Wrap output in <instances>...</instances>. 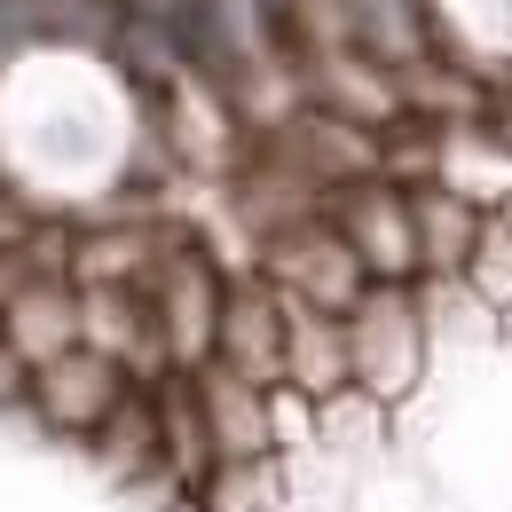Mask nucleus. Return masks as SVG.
I'll return each mask as SVG.
<instances>
[{"label": "nucleus", "mask_w": 512, "mask_h": 512, "mask_svg": "<svg viewBox=\"0 0 512 512\" xmlns=\"http://www.w3.org/2000/svg\"><path fill=\"white\" fill-rule=\"evenodd\" d=\"M473 229H481V205L457 190H410V237H418V268L434 276H457L465 253H473Z\"/></svg>", "instance_id": "obj_11"}, {"label": "nucleus", "mask_w": 512, "mask_h": 512, "mask_svg": "<svg viewBox=\"0 0 512 512\" xmlns=\"http://www.w3.org/2000/svg\"><path fill=\"white\" fill-rule=\"evenodd\" d=\"M284 300V292H276ZM284 379L300 394H331L347 386V331L331 308H308V300H284Z\"/></svg>", "instance_id": "obj_10"}, {"label": "nucleus", "mask_w": 512, "mask_h": 512, "mask_svg": "<svg viewBox=\"0 0 512 512\" xmlns=\"http://www.w3.org/2000/svg\"><path fill=\"white\" fill-rule=\"evenodd\" d=\"M497 134H505V142H512V103H505V111H497Z\"/></svg>", "instance_id": "obj_16"}, {"label": "nucleus", "mask_w": 512, "mask_h": 512, "mask_svg": "<svg viewBox=\"0 0 512 512\" xmlns=\"http://www.w3.org/2000/svg\"><path fill=\"white\" fill-rule=\"evenodd\" d=\"M347 379L379 402H402L418 371H426V300L410 292V276H371L355 300H347Z\"/></svg>", "instance_id": "obj_1"}, {"label": "nucleus", "mask_w": 512, "mask_h": 512, "mask_svg": "<svg viewBox=\"0 0 512 512\" xmlns=\"http://www.w3.org/2000/svg\"><path fill=\"white\" fill-rule=\"evenodd\" d=\"M260 260H268V284L284 300H308V308H331V316H347V300L371 284L355 245L339 237V221H284Z\"/></svg>", "instance_id": "obj_3"}, {"label": "nucleus", "mask_w": 512, "mask_h": 512, "mask_svg": "<svg viewBox=\"0 0 512 512\" xmlns=\"http://www.w3.org/2000/svg\"><path fill=\"white\" fill-rule=\"evenodd\" d=\"M190 394H197V418H205L213 457H253V449H268V394L253 379H237L229 363H197Z\"/></svg>", "instance_id": "obj_8"}, {"label": "nucleus", "mask_w": 512, "mask_h": 512, "mask_svg": "<svg viewBox=\"0 0 512 512\" xmlns=\"http://www.w3.org/2000/svg\"><path fill=\"white\" fill-rule=\"evenodd\" d=\"M95 449V465H103V481H166L158 473V410H150V386H127L111 410H103V426L87 434Z\"/></svg>", "instance_id": "obj_9"}, {"label": "nucleus", "mask_w": 512, "mask_h": 512, "mask_svg": "<svg viewBox=\"0 0 512 512\" xmlns=\"http://www.w3.org/2000/svg\"><path fill=\"white\" fill-rule=\"evenodd\" d=\"M127 363L119 355H103V347H64V355H48V363H32V379H24V402L16 410H32L48 434H64V442H87L95 426H103V410L127 394Z\"/></svg>", "instance_id": "obj_2"}, {"label": "nucleus", "mask_w": 512, "mask_h": 512, "mask_svg": "<svg viewBox=\"0 0 512 512\" xmlns=\"http://www.w3.org/2000/svg\"><path fill=\"white\" fill-rule=\"evenodd\" d=\"M0 339L24 355V371L48 363V355H64V347H79V284L24 276L16 292H0Z\"/></svg>", "instance_id": "obj_7"}, {"label": "nucleus", "mask_w": 512, "mask_h": 512, "mask_svg": "<svg viewBox=\"0 0 512 512\" xmlns=\"http://www.w3.org/2000/svg\"><path fill=\"white\" fill-rule=\"evenodd\" d=\"M339 237L355 245L363 276H410L418 237H410V190H394L379 174H355V190L339 197Z\"/></svg>", "instance_id": "obj_6"}, {"label": "nucleus", "mask_w": 512, "mask_h": 512, "mask_svg": "<svg viewBox=\"0 0 512 512\" xmlns=\"http://www.w3.org/2000/svg\"><path fill=\"white\" fill-rule=\"evenodd\" d=\"M213 316H221V276H213V260L190 253V245H166V253H158V276H150V323H158L174 371H197V363L213 355Z\"/></svg>", "instance_id": "obj_4"}, {"label": "nucleus", "mask_w": 512, "mask_h": 512, "mask_svg": "<svg viewBox=\"0 0 512 512\" xmlns=\"http://www.w3.org/2000/svg\"><path fill=\"white\" fill-rule=\"evenodd\" d=\"M197 505H205V512H276V505H284L276 449H253V457H213V465H205V481H197Z\"/></svg>", "instance_id": "obj_12"}, {"label": "nucleus", "mask_w": 512, "mask_h": 512, "mask_svg": "<svg viewBox=\"0 0 512 512\" xmlns=\"http://www.w3.org/2000/svg\"><path fill=\"white\" fill-rule=\"evenodd\" d=\"M465 284H473V300H489V308H512V221L505 213H481V229H473V253L457 268Z\"/></svg>", "instance_id": "obj_13"}, {"label": "nucleus", "mask_w": 512, "mask_h": 512, "mask_svg": "<svg viewBox=\"0 0 512 512\" xmlns=\"http://www.w3.org/2000/svg\"><path fill=\"white\" fill-rule=\"evenodd\" d=\"M205 363H229L237 379H284V300L276 284H221V316H213V355Z\"/></svg>", "instance_id": "obj_5"}, {"label": "nucleus", "mask_w": 512, "mask_h": 512, "mask_svg": "<svg viewBox=\"0 0 512 512\" xmlns=\"http://www.w3.org/2000/svg\"><path fill=\"white\" fill-rule=\"evenodd\" d=\"M268 449H300L316 442V394H300L292 379H268Z\"/></svg>", "instance_id": "obj_14"}, {"label": "nucleus", "mask_w": 512, "mask_h": 512, "mask_svg": "<svg viewBox=\"0 0 512 512\" xmlns=\"http://www.w3.org/2000/svg\"><path fill=\"white\" fill-rule=\"evenodd\" d=\"M24 379H32V371H24V355L0 339V410H16V402H24Z\"/></svg>", "instance_id": "obj_15"}]
</instances>
